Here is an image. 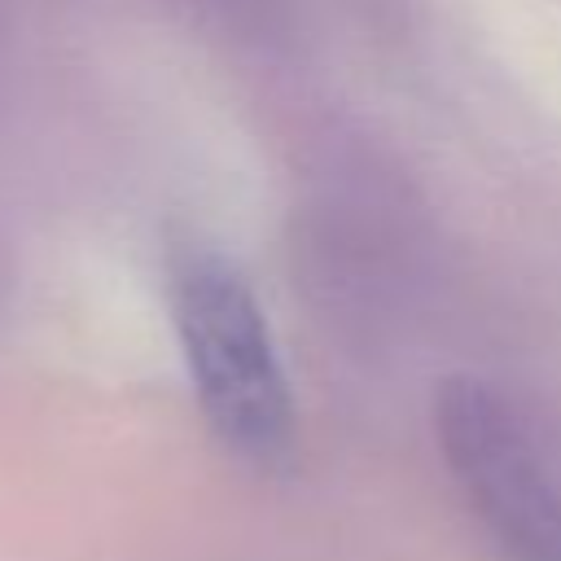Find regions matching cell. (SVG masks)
I'll use <instances>...</instances> for the list:
<instances>
[{
	"instance_id": "cell-1",
	"label": "cell",
	"mask_w": 561,
	"mask_h": 561,
	"mask_svg": "<svg viewBox=\"0 0 561 561\" xmlns=\"http://www.w3.org/2000/svg\"><path fill=\"white\" fill-rule=\"evenodd\" d=\"M167 307L210 434L259 469L285 465L294 399L272 324L241 267L206 241H175L167 250Z\"/></svg>"
},
{
	"instance_id": "cell-2",
	"label": "cell",
	"mask_w": 561,
	"mask_h": 561,
	"mask_svg": "<svg viewBox=\"0 0 561 561\" xmlns=\"http://www.w3.org/2000/svg\"><path fill=\"white\" fill-rule=\"evenodd\" d=\"M443 460L504 561H561V451L500 386L447 381L434 408Z\"/></svg>"
}]
</instances>
